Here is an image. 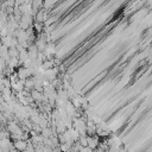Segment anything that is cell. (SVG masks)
Instances as JSON below:
<instances>
[{
    "mask_svg": "<svg viewBox=\"0 0 152 152\" xmlns=\"http://www.w3.org/2000/svg\"><path fill=\"white\" fill-rule=\"evenodd\" d=\"M30 95H31V97L33 99V101H42L43 100V93H39V91H37V90H32L31 93H30Z\"/></svg>",
    "mask_w": 152,
    "mask_h": 152,
    "instance_id": "cell-2",
    "label": "cell"
},
{
    "mask_svg": "<svg viewBox=\"0 0 152 152\" xmlns=\"http://www.w3.org/2000/svg\"><path fill=\"white\" fill-rule=\"evenodd\" d=\"M26 146H27V140L26 141H24V140H15L13 142V147L18 152H24L26 150Z\"/></svg>",
    "mask_w": 152,
    "mask_h": 152,
    "instance_id": "cell-1",
    "label": "cell"
}]
</instances>
